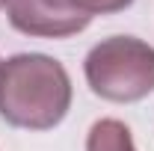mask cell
<instances>
[{
  "label": "cell",
  "instance_id": "cell-1",
  "mask_svg": "<svg viewBox=\"0 0 154 151\" xmlns=\"http://www.w3.org/2000/svg\"><path fill=\"white\" fill-rule=\"evenodd\" d=\"M71 77L48 54H15L0 62V116L24 131H51L71 110Z\"/></svg>",
  "mask_w": 154,
  "mask_h": 151
},
{
  "label": "cell",
  "instance_id": "cell-2",
  "mask_svg": "<svg viewBox=\"0 0 154 151\" xmlns=\"http://www.w3.org/2000/svg\"><path fill=\"white\" fill-rule=\"evenodd\" d=\"M89 89L113 104H136L154 92V48L136 36H110L83 59Z\"/></svg>",
  "mask_w": 154,
  "mask_h": 151
},
{
  "label": "cell",
  "instance_id": "cell-3",
  "mask_svg": "<svg viewBox=\"0 0 154 151\" xmlns=\"http://www.w3.org/2000/svg\"><path fill=\"white\" fill-rule=\"evenodd\" d=\"M9 24L36 39H68L89 27V15L74 9L68 0H9Z\"/></svg>",
  "mask_w": 154,
  "mask_h": 151
},
{
  "label": "cell",
  "instance_id": "cell-4",
  "mask_svg": "<svg viewBox=\"0 0 154 151\" xmlns=\"http://www.w3.org/2000/svg\"><path fill=\"white\" fill-rule=\"evenodd\" d=\"M86 151H136V145L125 122L98 119L86 133Z\"/></svg>",
  "mask_w": 154,
  "mask_h": 151
},
{
  "label": "cell",
  "instance_id": "cell-5",
  "mask_svg": "<svg viewBox=\"0 0 154 151\" xmlns=\"http://www.w3.org/2000/svg\"><path fill=\"white\" fill-rule=\"evenodd\" d=\"M74 9H80L83 15L95 18V15H113V12H122L128 9L134 0H68Z\"/></svg>",
  "mask_w": 154,
  "mask_h": 151
},
{
  "label": "cell",
  "instance_id": "cell-6",
  "mask_svg": "<svg viewBox=\"0 0 154 151\" xmlns=\"http://www.w3.org/2000/svg\"><path fill=\"white\" fill-rule=\"evenodd\" d=\"M6 3H9V0H0V9H3V6H6Z\"/></svg>",
  "mask_w": 154,
  "mask_h": 151
},
{
  "label": "cell",
  "instance_id": "cell-7",
  "mask_svg": "<svg viewBox=\"0 0 154 151\" xmlns=\"http://www.w3.org/2000/svg\"><path fill=\"white\" fill-rule=\"evenodd\" d=\"M0 62H3V59H0Z\"/></svg>",
  "mask_w": 154,
  "mask_h": 151
}]
</instances>
